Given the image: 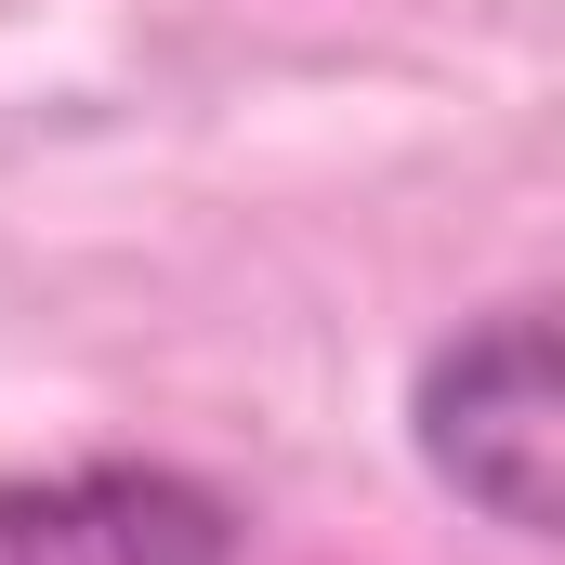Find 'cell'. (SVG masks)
I'll return each mask as SVG.
<instances>
[{
	"mask_svg": "<svg viewBox=\"0 0 565 565\" xmlns=\"http://www.w3.org/2000/svg\"><path fill=\"white\" fill-rule=\"evenodd\" d=\"M408 447L422 473L487 513L500 540H553L565 526V355L553 302H487L460 316L408 382Z\"/></svg>",
	"mask_w": 565,
	"mask_h": 565,
	"instance_id": "cell-1",
	"label": "cell"
},
{
	"mask_svg": "<svg viewBox=\"0 0 565 565\" xmlns=\"http://www.w3.org/2000/svg\"><path fill=\"white\" fill-rule=\"evenodd\" d=\"M237 500L171 460H79L0 487V565H237Z\"/></svg>",
	"mask_w": 565,
	"mask_h": 565,
	"instance_id": "cell-2",
	"label": "cell"
}]
</instances>
